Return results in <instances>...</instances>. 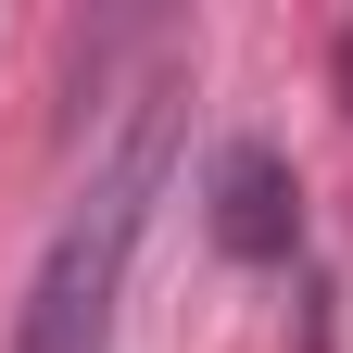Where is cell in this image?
<instances>
[{
	"instance_id": "cell-1",
	"label": "cell",
	"mask_w": 353,
	"mask_h": 353,
	"mask_svg": "<svg viewBox=\"0 0 353 353\" xmlns=\"http://www.w3.org/2000/svg\"><path fill=\"white\" fill-rule=\"evenodd\" d=\"M152 190H164V101L126 126V152L51 228V252H38V278L13 303V353H114V303H126V252L152 228Z\"/></svg>"
},
{
	"instance_id": "cell-2",
	"label": "cell",
	"mask_w": 353,
	"mask_h": 353,
	"mask_svg": "<svg viewBox=\"0 0 353 353\" xmlns=\"http://www.w3.org/2000/svg\"><path fill=\"white\" fill-rule=\"evenodd\" d=\"M214 240H228L240 265H278L303 240V190H290V164L265 152V139H240L228 164H214Z\"/></svg>"
}]
</instances>
